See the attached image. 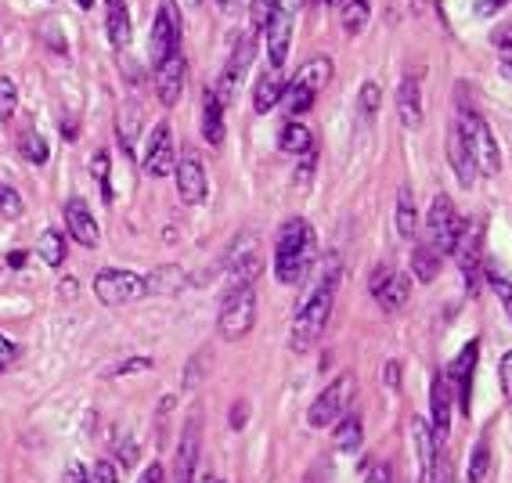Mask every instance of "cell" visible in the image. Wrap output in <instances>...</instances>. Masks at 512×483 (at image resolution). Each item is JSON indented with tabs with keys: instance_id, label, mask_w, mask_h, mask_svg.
I'll list each match as a JSON object with an SVG mask.
<instances>
[{
	"instance_id": "obj_1",
	"label": "cell",
	"mask_w": 512,
	"mask_h": 483,
	"mask_svg": "<svg viewBox=\"0 0 512 483\" xmlns=\"http://www.w3.org/2000/svg\"><path fill=\"white\" fill-rule=\"evenodd\" d=\"M339 274H343V264H339L336 253H329L325 256V264H321L318 289H314L311 296H307V303L296 310L293 329H289V350H293V354H307V350L321 339V332H325V325H329V318H332Z\"/></svg>"
},
{
	"instance_id": "obj_2",
	"label": "cell",
	"mask_w": 512,
	"mask_h": 483,
	"mask_svg": "<svg viewBox=\"0 0 512 483\" xmlns=\"http://www.w3.org/2000/svg\"><path fill=\"white\" fill-rule=\"evenodd\" d=\"M318 264V235L303 217L285 220L275 242V274L282 285H300Z\"/></svg>"
},
{
	"instance_id": "obj_3",
	"label": "cell",
	"mask_w": 512,
	"mask_h": 483,
	"mask_svg": "<svg viewBox=\"0 0 512 483\" xmlns=\"http://www.w3.org/2000/svg\"><path fill=\"white\" fill-rule=\"evenodd\" d=\"M455 127H458V134H462V145H466L469 159H473L476 174L480 177L498 174V170H502V148H498V141H494L487 119L476 116V112H462Z\"/></svg>"
},
{
	"instance_id": "obj_4",
	"label": "cell",
	"mask_w": 512,
	"mask_h": 483,
	"mask_svg": "<svg viewBox=\"0 0 512 483\" xmlns=\"http://www.w3.org/2000/svg\"><path fill=\"white\" fill-rule=\"evenodd\" d=\"M253 325H256V285H228L217 314L220 336L238 343V339H246L253 332Z\"/></svg>"
},
{
	"instance_id": "obj_5",
	"label": "cell",
	"mask_w": 512,
	"mask_h": 483,
	"mask_svg": "<svg viewBox=\"0 0 512 483\" xmlns=\"http://www.w3.org/2000/svg\"><path fill=\"white\" fill-rule=\"evenodd\" d=\"M354 393H357V379L350 372L336 375L325 390L318 393V401L311 404V411H307V422H311L314 429L321 426H336L343 415H347L350 401H354Z\"/></svg>"
},
{
	"instance_id": "obj_6",
	"label": "cell",
	"mask_w": 512,
	"mask_h": 483,
	"mask_svg": "<svg viewBox=\"0 0 512 483\" xmlns=\"http://www.w3.org/2000/svg\"><path fill=\"white\" fill-rule=\"evenodd\" d=\"M458 231H462V220H458V213H455V202H451L448 195H437L430 213H426V246L437 256L455 253Z\"/></svg>"
},
{
	"instance_id": "obj_7",
	"label": "cell",
	"mask_w": 512,
	"mask_h": 483,
	"mask_svg": "<svg viewBox=\"0 0 512 483\" xmlns=\"http://www.w3.org/2000/svg\"><path fill=\"white\" fill-rule=\"evenodd\" d=\"M94 296L105 307H123V303H134L145 296V278L127 271V267H105L94 278Z\"/></svg>"
},
{
	"instance_id": "obj_8",
	"label": "cell",
	"mask_w": 512,
	"mask_h": 483,
	"mask_svg": "<svg viewBox=\"0 0 512 483\" xmlns=\"http://www.w3.org/2000/svg\"><path fill=\"white\" fill-rule=\"evenodd\" d=\"M296 11H300V0H275V11L267 19V58H271V69H282L285 58H289V44H293V26H296Z\"/></svg>"
},
{
	"instance_id": "obj_9",
	"label": "cell",
	"mask_w": 512,
	"mask_h": 483,
	"mask_svg": "<svg viewBox=\"0 0 512 483\" xmlns=\"http://www.w3.org/2000/svg\"><path fill=\"white\" fill-rule=\"evenodd\" d=\"M455 256H458V267H462V278H466L469 296H476V289H480V256H484V220L462 224L455 242Z\"/></svg>"
},
{
	"instance_id": "obj_10",
	"label": "cell",
	"mask_w": 512,
	"mask_h": 483,
	"mask_svg": "<svg viewBox=\"0 0 512 483\" xmlns=\"http://www.w3.org/2000/svg\"><path fill=\"white\" fill-rule=\"evenodd\" d=\"M181 51V19L170 0H163L156 11V22H152V40H148V58L152 65H163L170 55Z\"/></svg>"
},
{
	"instance_id": "obj_11",
	"label": "cell",
	"mask_w": 512,
	"mask_h": 483,
	"mask_svg": "<svg viewBox=\"0 0 512 483\" xmlns=\"http://www.w3.org/2000/svg\"><path fill=\"white\" fill-rule=\"evenodd\" d=\"M368 292L379 300V307L397 314V310L408 303V296H412V285H408V274L394 271L390 264H379L368 274Z\"/></svg>"
},
{
	"instance_id": "obj_12",
	"label": "cell",
	"mask_w": 512,
	"mask_h": 483,
	"mask_svg": "<svg viewBox=\"0 0 512 483\" xmlns=\"http://www.w3.org/2000/svg\"><path fill=\"white\" fill-rule=\"evenodd\" d=\"M177 166L174 155V137H170V127L166 123H156L152 134L145 137V155H141V170L148 177H170Z\"/></svg>"
},
{
	"instance_id": "obj_13",
	"label": "cell",
	"mask_w": 512,
	"mask_h": 483,
	"mask_svg": "<svg viewBox=\"0 0 512 483\" xmlns=\"http://www.w3.org/2000/svg\"><path fill=\"white\" fill-rule=\"evenodd\" d=\"M451 397H455V390H451L448 372H437L430 383V433L437 447L444 444L451 433Z\"/></svg>"
},
{
	"instance_id": "obj_14",
	"label": "cell",
	"mask_w": 512,
	"mask_h": 483,
	"mask_svg": "<svg viewBox=\"0 0 512 483\" xmlns=\"http://www.w3.org/2000/svg\"><path fill=\"white\" fill-rule=\"evenodd\" d=\"M177 177V195H181L188 206H199L210 195V177H206V166L199 163V155H184L181 163L174 166Z\"/></svg>"
},
{
	"instance_id": "obj_15",
	"label": "cell",
	"mask_w": 512,
	"mask_h": 483,
	"mask_svg": "<svg viewBox=\"0 0 512 483\" xmlns=\"http://www.w3.org/2000/svg\"><path fill=\"white\" fill-rule=\"evenodd\" d=\"M199 415L184 422V433L177 440V462H174V483H195V469H199Z\"/></svg>"
},
{
	"instance_id": "obj_16",
	"label": "cell",
	"mask_w": 512,
	"mask_h": 483,
	"mask_svg": "<svg viewBox=\"0 0 512 483\" xmlns=\"http://www.w3.org/2000/svg\"><path fill=\"white\" fill-rule=\"evenodd\" d=\"M476 357H480V343H469L462 354L455 357V365H451L448 379H451V390L458 397V408L466 411L473 408V375H476Z\"/></svg>"
},
{
	"instance_id": "obj_17",
	"label": "cell",
	"mask_w": 512,
	"mask_h": 483,
	"mask_svg": "<svg viewBox=\"0 0 512 483\" xmlns=\"http://www.w3.org/2000/svg\"><path fill=\"white\" fill-rule=\"evenodd\" d=\"M184 76H188V62H184L181 51L166 58L163 65H156V94H159V101H163L166 109H174L177 101H181Z\"/></svg>"
},
{
	"instance_id": "obj_18",
	"label": "cell",
	"mask_w": 512,
	"mask_h": 483,
	"mask_svg": "<svg viewBox=\"0 0 512 483\" xmlns=\"http://www.w3.org/2000/svg\"><path fill=\"white\" fill-rule=\"evenodd\" d=\"M65 231L80 242L83 249H94L101 242V231H98V220H94L91 206L83 199H69L65 202Z\"/></svg>"
},
{
	"instance_id": "obj_19",
	"label": "cell",
	"mask_w": 512,
	"mask_h": 483,
	"mask_svg": "<svg viewBox=\"0 0 512 483\" xmlns=\"http://www.w3.org/2000/svg\"><path fill=\"white\" fill-rule=\"evenodd\" d=\"M253 55H256V40L249 37V40H242L238 44V51L231 55V62H228V69H224V76H220V91H217V98H220V105H228L231 98H235V91H238V83H242V76H246V69H249V62H253Z\"/></svg>"
},
{
	"instance_id": "obj_20",
	"label": "cell",
	"mask_w": 512,
	"mask_h": 483,
	"mask_svg": "<svg viewBox=\"0 0 512 483\" xmlns=\"http://www.w3.org/2000/svg\"><path fill=\"white\" fill-rule=\"evenodd\" d=\"M397 116L408 130L422 127V87L419 76H404L401 87H397Z\"/></svg>"
},
{
	"instance_id": "obj_21",
	"label": "cell",
	"mask_w": 512,
	"mask_h": 483,
	"mask_svg": "<svg viewBox=\"0 0 512 483\" xmlns=\"http://www.w3.org/2000/svg\"><path fill=\"white\" fill-rule=\"evenodd\" d=\"M202 137L213 148L224 145V105H220L217 91L202 94Z\"/></svg>"
},
{
	"instance_id": "obj_22",
	"label": "cell",
	"mask_w": 512,
	"mask_h": 483,
	"mask_svg": "<svg viewBox=\"0 0 512 483\" xmlns=\"http://www.w3.org/2000/svg\"><path fill=\"white\" fill-rule=\"evenodd\" d=\"M141 278H145V296H170V292L184 289V278H188V274H184L177 264H166V267H156V271L141 274Z\"/></svg>"
},
{
	"instance_id": "obj_23",
	"label": "cell",
	"mask_w": 512,
	"mask_h": 483,
	"mask_svg": "<svg viewBox=\"0 0 512 483\" xmlns=\"http://www.w3.org/2000/svg\"><path fill=\"white\" fill-rule=\"evenodd\" d=\"M329 80H332V62H329V58H311L307 65H300V69H296V76L289 83H293V87H303V91H311L314 98H318L321 87H325Z\"/></svg>"
},
{
	"instance_id": "obj_24",
	"label": "cell",
	"mask_w": 512,
	"mask_h": 483,
	"mask_svg": "<svg viewBox=\"0 0 512 483\" xmlns=\"http://www.w3.org/2000/svg\"><path fill=\"white\" fill-rule=\"evenodd\" d=\"M282 91H285V83L282 76H278V69H267L260 80H256V91H253V109L264 116V112L278 109V101H282Z\"/></svg>"
},
{
	"instance_id": "obj_25",
	"label": "cell",
	"mask_w": 512,
	"mask_h": 483,
	"mask_svg": "<svg viewBox=\"0 0 512 483\" xmlns=\"http://www.w3.org/2000/svg\"><path fill=\"white\" fill-rule=\"evenodd\" d=\"M332 440H336V447L343 451V455H354V451H361V444H365V426H361V415H343V419L336 422V433H332Z\"/></svg>"
},
{
	"instance_id": "obj_26",
	"label": "cell",
	"mask_w": 512,
	"mask_h": 483,
	"mask_svg": "<svg viewBox=\"0 0 512 483\" xmlns=\"http://www.w3.org/2000/svg\"><path fill=\"white\" fill-rule=\"evenodd\" d=\"M278 148H282L285 155H311L314 152V137H311V130L303 127V123L289 119V123L282 127V134H278Z\"/></svg>"
},
{
	"instance_id": "obj_27",
	"label": "cell",
	"mask_w": 512,
	"mask_h": 483,
	"mask_svg": "<svg viewBox=\"0 0 512 483\" xmlns=\"http://www.w3.org/2000/svg\"><path fill=\"white\" fill-rule=\"evenodd\" d=\"M105 26H109L112 47H116V51H127V47H130V11H127V0H119V4H109Z\"/></svg>"
},
{
	"instance_id": "obj_28",
	"label": "cell",
	"mask_w": 512,
	"mask_h": 483,
	"mask_svg": "<svg viewBox=\"0 0 512 483\" xmlns=\"http://www.w3.org/2000/svg\"><path fill=\"white\" fill-rule=\"evenodd\" d=\"M448 155H451V166H455V177L469 188V184L476 181V166H473V159H469L466 145H462L458 127H451V134H448Z\"/></svg>"
},
{
	"instance_id": "obj_29",
	"label": "cell",
	"mask_w": 512,
	"mask_h": 483,
	"mask_svg": "<svg viewBox=\"0 0 512 483\" xmlns=\"http://www.w3.org/2000/svg\"><path fill=\"white\" fill-rule=\"evenodd\" d=\"M397 235L401 238L419 235V210H415L412 188H401V192H397Z\"/></svg>"
},
{
	"instance_id": "obj_30",
	"label": "cell",
	"mask_w": 512,
	"mask_h": 483,
	"mask_svg": "<svg viewBox=\"0 0 512 483\" xmlns=\"http://www.w3.org/2000/svg\"><path fill=\"white\" fill-rule=\"evenodd\" d=\"M116 127H119V141H123V148H127V152H134V141H138V130H141V109L134 105V101L119 109Z\"/></svg>"
},
{
	"instance_id": "obj_31",
	"label": "cell",
	"mask_w": 512,
	"mask_h": 483,
	"mask_svg": "<svg viewBox=\"0 0 512 483\" xmlns=\"http://www.w3.org/2000/svg\"><path fill=\"white\" fill-rule=\"evenodd\" d=\"M37 253H40V260H44L47 267H62L65 264V238H62V231H44L40 235V246H37Z\"/></svg>"
},
{
	"instance_id": "obj_32",
	"label": "cell",
	"mask_w": 512,
	"mask_h": 483,
	"mask_svg": "<svg viewBox=\"0 0 512 483\" xmlns=\"http://www.w3.org/2000/svg\"><path fill=\"white\" fill-rule=\"evenodd\" d=\"M368 19H372V0H350L347 8H343V33L357 37L368 26Z\"/></svg>"
},
{
	"instance_id": "obj_33",
	"label": "cell",
	"mask_w": 512,
	"mask_h": 483,
	"mask_svg": "<svg viewBox=\"0 0 512 483\" xmlns=\"http://www.w3.org/2000/svg\"><path fill=\"white\" fill-rule=\"evenodd\" d=\"M437 271H440V256L433 253L426 242H419V246H415V253H412V274L419 278V282H433V278H437Z\"/></svg>"
},
{
	"instance_id": "obj_34",
	"label": "cell",
	"mask_w": 512,
	"mask_h": 483,
	"mask_svg": "<svg viewBox=\"0 0 512 483\" xmlns=\"http://www.w3.org/2000/svg\"><path fill=\"white\" fill-rule=\"evenodd\" d=\"M487 473H491V447H487V440H480V444L473 447V455H469V473H466V480L469 483H484Z\"/></svg>"
},
{
	"instance_id": "obj_35",
	"label": "cell",
	"mask_w": 512,
	"mask_h": 483,
	"mask_svg": "<svg viewBox=\"0 0 512 483\" xmlns=\"http://www.w3.org/2000/svg\"><path fill=\"white\" fill-rule=\"evenodd\" d=\"M426 480L430 483H451V458L444 451V444L433 447V458H430V469H426Z\"/></svg>"
},
{
	"instance_id": "obj_36",
	"label": "cell",
	"mask_w": 512,
	"mask_h": 483,
	"mask_svg": "<svg viewBox=\"0 0 512 483\" xmlns=\"http://www.w3.org/2000/svg\"><path fill=\"white\" fill-rule=\"evenodd\" d=\"M487 285H491L494 296L502 300L505 314H509V318H512V282H509V278H505V274L498 271V267H487Z\"/></svg>"
},
{
	"instance_id": "obj_37",
	"label": "cell",
	"mask_w": 512,
	"mask_h": 483,
	"mask_svg": "<svg viewBox=\"0 0 512 483\" xmlns=\"http://www.w3.org/2000/svg\"><path fill=\"white\" fill-rule=\"evenodd\" d=\"M15 109H19V87H15V80H0V123H8L11 116H15Z\"/></svg>"
},
{
	"instance_id": "obj_38",
	"label": "cell",
	"mask_w": 512,
	"mask_h": 483,
	"mask_svg": "<svg viewBox=\"0 0 512 483\" xmlns=\"http://www.w3.org/2000/svg\"><path fill=\"white\" fill-rule=\"evenodd\" d=\"M91 170H94V177H98V184H101V199L112 202V184H109V152H105V148H98V152H94Z\"/></svg>"
},
{
	"instance_id": "obj_39",
	"label": "cell",
	"mask_w": 512,
	"mask_h": 483,
	"mask_svg": "<svg viewBox=\"0 0 512 483\" xmlns=\"http://www.w3.org/2000/svg\"><path fill=\"white\" fill-rule=\"evenodd\" d=\"M152 368V361L148 357H130V361H119V365L105 368V379H123V375H138V372H148Z\"/></svg>"
},
{
	"instance_id": "obj_40",
	"label": "cell",
	"mask_w": 512,
	"mask_h": 483,
	"mask_svg": "<svg viewBox=\"0 0 512 483\" xmlns=\"http://www.w3.org/2000/svg\"><path fill=\"white\" fill-rule=\"evenodd\" d=\"M0 217H22V195L11 188V184H0Z\"/></svg>"
},
{
	"instance_id": "obj_41",
	"label": "cell",
	"mask_w": 512,
	"mask_h": 483,
	"mask_svg": "<svg viewBox=\"0 0 512 483\" xmlns=\"http://www.w3.org/2000/svg\"><path fill=\"white\" fill-rule=\"evenodd\" d=\"M22 155H26V159H29V163H33V166L47 163V145H44V137L33 134V130H29V134L22 137Z\"/></svg>"
},
{
	"instance_id": "obj_42",
	"label": "cell",
	"mask_w": 512,
	"mask_h": 483,
	"mask_svg": "<svg viewBox=\"0 0 512 483\" xmlns=\"http://www.w3.org/2000/svg\"><path fill=\"white\" fill-rule=\"evenodd\" d=\"M379 101H383V91H379V83L368 80L365 87H361V112H365L368 119L379 112Z\"/></svg>"
},
{
	"instance_id": "obj_43",
	"label": "cell",
	"mask_w": 512,
	"mask_h": 483,
	"mask_svg": "<svg viewBox=\"0 0 512 483\" xmlns=\"http://www.w3.org/2000/svg\"><path fill=\"white\" fill-rule=\"evenodd\" d=\"M271 11H275V0H253V4H249V19H253L256 33H264V29H267Z\"/></svg>"
},
{
	"instance_id": "obj_44",
	"label": "cell",
	"mask_w": 512,
	"mask_h": 483,
	"mask_svg": "<svg viewBox=\"0 0 512 483\" xmlns=\"http://www.w3.org/2000/svg\"><path fill=\"white\" fill-rule=\"evenodd\" d=\"M62 483H94L91 473H87V465L83 462H69L62 469Z\"/></svg>"
},
{
	"instance_id": "obj_45",
	"label": "cell",
	"mask_w": 512,
	"mask_h": 483,
	"mask_svg": "<svg viewBox=\"0 0 512 483\" xmlns=\"http://www.w3.org/2000/svg\"><path fill=\"white\" fill-rule=\"evenodd\" d=\"M91 480L94 483H119V469L112 462H105V458H101V462L91 469Z\"/></svg>"
},
{
	"instance_id": "obj_46",
	"label": "cell",
	"mask_w": 512,
	"mask_h": 483,
	"mask_svg": "<svg viewBox=\"0 0 512 483\" xmlns=\"http://www.w3.org/2000/svg\"><path fill=\"white\" fill-rule=\"evenodd\" d=\"M498 69H502L505 80H512V37H505L498 44Z\"/></svg>"
},
{
	"instance_id": "obj_47",
	"label": "cell",
	"mask_w": 512,
	"mask_h": 483,
	"mask_svg": "<svg viewBox=\"0 0 512 483\" xmlns=\"http://www.w3.org/2000/svg\"><path fill=\"white\" fill-rule=\"evenodd\" d=\"M498 375H502L505 401H509V408H512V354H505V357H502V368H498Z\"/></svg>"
},
{
	"instance_id": "obj_48",
	"label": "cell",
	"mask_w": 512,
	"mask_h": 483,
	"mask_svg": "<svg viewBox=\"0 0 512 483\" xmlns=\"http://www.w3.org/2000/svg\"><path fill=\"white\" fill-rule=\"evenodd\" d=\"M365 483H390V465L379 462V465H368Z\"/></svg>"
},
{
	"instance_id": "obj_49",
	"label": "cell",
	"mask_w": 512,
	"mask_h": 483,
	"mask_svg": "<svg viewBox=\"0 0 512 483\" xmlns=\"http://www.w3.org/2000/svg\"><path fill=\"white\" fill-rule=\"evenodd\" d=\"M505 4H509V0H476V15H494V11H502Z\"/></svg>"
},
{
	"instance_id": "obj_50",
	"label": "cell",
	"mask_w": 512,
	"mask_h": 483,
	"mask_svg": "<svg viewBox=\"0 0 512 483\" xmlns=\"http://www.w3.org/2000/svg\"><path fill=\"white\" fill-rule=\"evenodd\" d=\"M249 419V404L246 401H238V408H231V429H242Z\"/></svg>"
},
{
	"instance_id": "obj_51",
	"label": "cell",
	"mask_w": 512,
	"mask_h": 483,
	"mask_svg": "<svg viewBox=\"0 0 512 483\" xmlns=\"http://www.w3.org/2000/svg\"><path fill=\"white\" fill-rule=\"evenodd\" d=\"M163 480H166L163 465L152 462V465H148V469H145V473H141V480H138V483H163Z\"/></svg>"
},
{
	"instance_id": "obj_52",
	"label": "cell",
	"mask_w": 512,
	"mask_h": 483,
	"mask_svg": "<svg viewBox=\"0 0 512 483\" xmlns=\"http://www.w3.org/2000/svg\"><path fill=\"white\" fill-rule=\"evenodd\" d=\"M15 354H19V347H15V343H11V339L0 332V361H11Z\"/></svg>"
},
{
	"instance_id": "obj_53",
	"label": "cell",
	"mask_w": 512,
	"mask_h": 483,
	"mask_svg": "<svg viewBox=\"0 0 512 483\" xmlns=\"http://www.w3.org/2000/svg\"><path fill=\"white\" fill-rule=\"evenodd\" d=\"M386 383H390V386L401 383V365H397V361H390V365H386Z\"/></svg>"
},
{
	"instance_id": "obj_54",
	"label": "cell",
	"mask_w": 512,
	"mask_h": 483,
	"mask_svg": "<svg viewBox=\"0 0 512 483\" xmlns=\"http://www.w3.org/2000/svg\"><path fill=\"white\" fill-rule=\"evenodd\" d=\"M8 264L11 267H22V264H26V253H22V249H15V253L8 256Z\"/></svg>"
},
{
	"instance_id": "obj_55",
	"label": "cell",
	"mask_w": 512,
	"mask_h": 483,
	"mask_svg": "<svg viewBox=\"0 0 512 483\" xmlns=\"http://www.w3.org/2000/svg\"><path fill=\"white\" fill-rule=\"evenodd\" d=\"M217 8H220V11H235V8H238V0H217Z\"/></svg>"
},
{
	"instance_id": "obj_56",
	"label": "cell",
	"mask_w": 512,
	"mask_h": 483,
	"mask_svg": "<svg viewBox=\"0 0 512 483\" xmlns=\"http://www.w3.org/2000/svg\"><path fill=\"white\" fill-rule=\"evenodd\" d=\"M76 4H80V8H91V4H94V0H76Z\"/></svg>"
},
{
	"instance_id": "obj_57",
	"label": "cell",
	"mask_w": 512,
	"mask_h": 483,
	"mask_svg": "<svg viewBox=\"0 0 512 483\" xmlns=\"http://www.w3.org/2000/svg\"><path fill=\"white\" fill-rule=\"evenodd\" d=\"M184 4H192V8H195V4H202V0H184Z\"/></svg>"
},
{
	"instance_id": "obj_58",
	"label": "cell",
	"mask_w": 512,
	"mask_h": 483,
	"mask_svg": "<svg viewBox=\"0 0 512 483\" xmlns=\"http://www.w3.org/2000/svg\"><path fill=\"white\" fill-rule=\"evenodd\" d=\"M109 4H119V0H105V8H109Z\"/></svg>"
},
{
	"instance_id": "obj_59",
	"label": "cell",
	"mask_w": 512,
	"mask_h": 483,
	"mask_svg": "<svg viewBox=\"0 0 512 483\" xmlns=\"http://www.w3.org/2000/svg\"><path fill=\"white\" fill-rule=\"evenodd\" d=\"M0 372H4V361H0Z\"/></svg>"
},
{
	"instance_id": "obj_60",
	"label": "cell",
	"mask_w": 512,
	"mask_h": 483,
	"mask_svg": "<svg viewBox=\"0 0 512 483\" xmlns=\"http://www.w3.org/2000/svg\"><path fill=\"white\" fill-rule=\"evenodd\" d=\"M325 4H336V0H325Z\"/></svg>"
}]
</instances>
